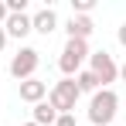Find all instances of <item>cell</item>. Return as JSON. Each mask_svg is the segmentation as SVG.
<instances>
[{
    "mask_svg": "<svg viewBox=\"0 0 126 126\" xmlns=\"http://www.w3.org/2000/svg\"><path fill=\"white\" fill-rule=\"evenodd\" d=\"M79 85L75 79H62V82H55L48 89V106L55 109V112H75V106H79Z\"/></svg>",
    "mask_w": 126,
    "mask_h": 126,
    "instance_id": "obj_3",
    "label": "cell"
},
{
    "mask_svg": "<svg viewBox=\"0 0 126 126\" xmlns=\"http://www.w3.org/2000/svg\"><path fill=\"white\" fill-rule=\"evenodd\" d=\"M38 65H41V51H38V48H21V51L10 58V75H14L17 82H27V79H34Z\"/></svg>",
    "mask_w": 126,
    "mask_h": 126,
    "instance_id": "obj_5",
    "label": "cell"
},
{
    "mask_svg": "<svg viewBox=\"0 0 126 126\" xmlns=\"http://www.w3.org/2000/svg\"><path fill=\"white\" fill-rule=\"evenodd\" d=\"M55 126H79V123H75V112H58Z\"/></svg>",
    "mask_w": 126,
    "mask_h": 126,
    "instance_id": "obj_12",
    "label": "cell"
},
{
    "mask_svg": "<svg viewBox=\"0 0 126 126\" xmlns=\"http://www.w3.org/2000/svg\"><path fill=\"white\" fill-rule=\"evenodd\" d=\"M55 119H58V112H55L48 102H38L34 112H31V123H38V126H55Z\"/></svg>",
    "mask_w": 126,
    "mask_h": 126,
    "instance_id": "obj_10",
    "label": "cell"
},
{
    "mask_svg": "<svg viewBox=\"0 0 126 126\" xmlns=\"http://www.w3.org/2000/svg\"><path fill=\"white\" fill-rule=\"evenodd\" d=\"M89 72L99 79L102 89H109V85L119 79V65L112 62V55H109V51H92V55H89Z\"/></svg>",
    "mask_w": 126,
    "mask_h": 126,
    "instance_id": "obj_4",
    "label": "cell"
},
{
    "mask_svg": "<svg viewBox=\"0 0 126 126\" xmlns=\"http://www.w3.org/2000/svg\"><path fill=\"white\" fill-rule=\"evenodd\" d=\"M31 27L38 31V34H51V31H58V14H55V7H41L34 17H31Z\"/></svg>",
    "mask_w": 126,
    "mask_h": 126,
    "instance_id": "obj_7",
    "label": "cell"
},
{
    "mask_svg": "<svg viewBox=\"0 0 126 126\" xmlns=\"http://www.w3.org/2000/svg\"><path fill=\"white\" fill-rule=\"evenodd\" d=\"M3 21H7V3L0 0V27H3Z\"/></svg>",
    "mask_w": 126,
    "mask_h": 126,
    "instance_id": "obj_14",
    "label": "cell"
},
{
    "mask_svg": "<svg viewBox=\"0 0 126 126\" xmlns=\"http://www.w3.org/2000/svg\"><path fill=\"white\" fill-rule=\"evenodd\" d=\"M44 95H48V82H41V79H27V82H21V99L31 106L44 102Z\"/></svg>",
    "mask_w": 126,
    "mask_h": 126,
    "instance_id": "obj_8",
    "label": "cell"
},
{
    "mask_svg": "<svg viewBox=\"0 0 126 126\" xmlns=\"http://www.w3.org/2000/svg\"><path fill=\"white\" fill-rule=\"evenodd\" d=\"M65 31H68V38H75V41H89V34L95 31V24H92V17H72V21L65 24Z\"/></svg>",
    "mask_w": 126,
    "mask_h": 126,
    "instance_id": "obj_9",
    "label": "cell"
},
{
    "mask_svg": "<svg viewBox=\"0 0 126 126\" xmlns=\"http://www.w3.org/2000/svg\"><path fill=\"white\" fill-rule=\"evenodd\" d=\"M116 109H119V95L112 89H99L89 102V126H109L116 119Z\"/></svg>",
    "mask_w": 126,
    "mask_h": 126,
    "instance_id": "obj_1",
    "label": "cell"
},
{
    "mask_svg": "<svg viewBox=\"0 0 126 126\" xmlns=\"http://www.w3.org/2000/svg\"><path fill=\"white\" fill-rule=\"evenodd\" d=\"M89 41H75V38H68L62 48V58H58V68H62L65 79H75L79 72H82V65L89 62Z\"/></svg>",
    "mask_w": 126,
    "mask_h": 126,
    "instance_id": "obj_2",
    "label": "cell"
},
{
    "mask_svg": "<svg viewBox=\"0 0 126 126\" xmlns=\"http://www.w3.org/2000/svg\"><path fill=\"white\" fill-rule=\"evenodd\" d=\"M119 79H123V82H126V65H123V68H119Z\"/></svg>",
    "mask_w": 126,
    "mask_h": 126,
    "instance_id": "obj_16",
    "label": "cell"
},
{
    "mask_svg": "<svg viewBox=\"0 0 126 126\" xmlns=\"http://www.w3.org/2000/svg\"><path fill=\"white\" fill-rule=\"evenodd\" d=\"M7 41H10V38H7V31H3V27H0V51H3V48H7Z\"/></svg>",
    "mask_w": 126,
    "mask_h": 126,
    "instance_id": "obj_15",
    "label": "cell"
},
{
    "mask_svg": "<svg viewBox=\"0 0 126 126\" xmlns=\"http://www.w3.org/2000/svg\"><path fill=\"white\" fill-rule=\"evenodd\" d=\"M116 38H119V44H123V48H126V24H123V27H119V31H116Z\"/></svg>",
    "mask_w": 126,
    "mask_h": 126,
    "instance_id": "obj_13",
    "label": "cell"
},
{
    "mask_svg": "<svg viewBox=\"0 0 126 126\" xmlns=\"http://www.w3.org/2000/svg\"><path fill=\"white\" fill-rule=\"evenodd\" d=\"M3 31H7V38H27L34 27H31V14H7V21H3Z\"/></svg>",
    "mask_w": 126,
    "mask_h": 126,
    "instance_id": "obj_6",
    "label": "cell"
},
{
    "mask_svg": "<svg viewBox=\"0 0 126 126\" xmlns=\"http://www.w3.org/2000/svg\"><path fill=\"white\" fill-rule=\"evenodd\" d=\"M75 85H79V92H92V95H95V92L102 89V85H99V79H95V75H92L89 68H82V72L75 75Z\"/></svg>",
    "mask_w": 126,
    "mask_h": 126,
    "instance_id": "obj_11",
    "label": "cell"
},
{
    "mask_svg": "<svg viewBox=\"0 0 126 126\" xmlns=\"http://www.w3.org/2000/svg\"><path fill=\"white\" fill-rule=\"evenodd\" d=\"M24 126H38V123H24Z\"/></svg>",
    "mask_w": 126,
    "mask_h": 126,
    "instance_id": "obj_17",
    "label": "cell"
}]
</instances>
